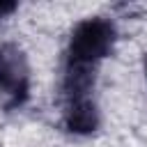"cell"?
Wrapping results in <instances>:
<instances>
[{
	"mask_svg": "<svg viewBox=\"0 0 147 147\" xmlns=\"http://www.w3.org/2000/svg\"><path fill=\"white\" fill-rule=\"evenodd\" d=\"M16 9V2H0V16H7Z\"/></svg>",
	"mask_w": 147,
	"mask_h": 147,
	"instance_id": "cell-3",
	"label": "cell"
},
{
	"mask_svg": "<svg viewBox=\"0 0 147 147\" xmlns=\"http://www.w3.org/2000/svg\"><path fill=\"white\" fill-rule=\"evenodd\" d=\"M115 41H117V28L110 18L103 16L83 18L69 34L64 64L99 69L101 60H106L113 53Z\"/></svg>",
	"mask_w": 147,
	"mask_h": 147,
	"instance_id": "cell-1",
	"label": "cell"
},
{
	"mask_svg": "<svg viewBox=\"0 0 147 147\" xmlns=\"http://www.w3.org/2000/svg\"><path fill=\"white\" fill-rule=\"evenodd\" d=\"M0 99L7 110L21 108L30 99L28 57L11 41L0 44Z\"/></svg>",
	"mask_w": 147,
	"mask_h": 147,
	"instance_id": "cell-2",
	"label": "cell"
},
{
	"mask_svg": "<svg viewBox=\"0 0 147 147\" xmlns=\"http://www.w3.org/2000/svg\"><path fill=\"white\" fill-rule=\"evenodd\" d=\"M145 71H147V55H145Z\"/></svg>",
	"mask_w": 147,
	"mask_h": 147,
	"instance_id": "cell-4",
	"label": "cell"
}]
</instances>
